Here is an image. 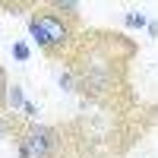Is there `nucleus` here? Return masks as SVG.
I'll use <instances>...</instances> for the list:
<instances>
[{"mask_svg":"<svg viewBox=\"0 0 158 158\" xmlns=\"http://www.w3.org/2000/svg\"><path fill=\"white\" fill-rule=\"evenodd\" d=\"M29 35L35 38V44L41 48L48 60L67 63L82 29H79V16H67L54 3H38L29 16Z\"/></svg>","mask_w":158,"mask_h":158,"instance_id":"2","label":"nucleus"},{"mask_svg":"<svg viewBox=\"0 0 158 158\" xmlns=\"http://www.w3.org/2000/svg\"><path fill=\"white\" fill-rule=\"evenodd\" d=\"M133 41L117 32L92 29L82 32L67 57V70L76 79V92L101 108H123L130 101V60H133Z\"/></svg>","mask_w":158,"mask_h":158,"instance_id":"1","label":"nucleus"},{"mask_svg":"<svg viewBox=\"0 0 158 158\" xmlns=\"http://www.w3.org/2000/svg\"><path fill=\"white\" fill-rule=\"evenodd\" d=\"M6 98H10V79H6V70L0 67V114H3V108L10 104Z\"/></svg>","mask_w":158,"mask_h":158,"instance_id":"3","label":"nucleus"},{"mask_svg":"<svg viewBox=\"0 0 158 158\" xmlns=\"http://www.w3.org/2000/svg\"><path fill=\"white\" fill-rule=\"evenodd\" d=\"M10 108L16 111V108H25V101H22V92H19V85H10Z\"/></svg>","mask_w":158,"mask_h":158,"instance_id":"4","label":"nucleus"},{"mask_svg":"<svg viewBox=\"0 0 158 158\" xmlns=\"http://www.w3.org/2000/svg\"><path fill=\"white\" fill-rule=\"evenodd\" d=\"M13 54H16L19 60H29V48H25V44H16V48H13Z\"/></svg>","mask_w":158,"mask_h":158,"instance_id":"6","label":"nucleus"},{"mask_svg":"<svg viewBox=\"0 0 158 158\" xmlns=\"http://www.w3.org/2000/svg\"><path fill=\"white\" fill-rule=\"evenodd\" d=\"M127 25H130V29L146 25V16H142V13H136V10H130V13H127Z\"/></svg>","mask_w":158,"mask_h":158,"instance_id":"5","label":"nucleus"}]
</instances>
